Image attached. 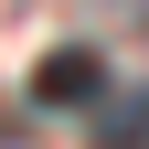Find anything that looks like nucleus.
I'll list each match as a JSON object with an SVG mask.
<instances>
[{
    "label": "nucleus",
    "mask_w": 149,
    "mask_h": 149,
    "mask_svg": "<svg viewBox=\"0 0 149 149\" xmlns=\"http://www.w3.org/2000/svg\"><path fill=\"white\" fill-rule=\"evenodd\" d=\"M32 96H43V107H96V96H107V53L64 43V53H53L43 74H32Z\"/></svg>",
    "instance_id": "nucleus-1"
},
{
    "label": "nucleus",
    "mask_w": 149,
    "mask_h": 149,
    "mask_svg": "<svg viewBox=\"0 0 149 149\" xmlns=\"http://www.w3.org/2000/svg\"><path fill=\"white\" fill-rule=\"evenodd\" d=\"M85 149H149V96H128V107H85Z\"/></svg>",
    "instance_id": "nucleus-2"
},
{
    "label": "nucleus",
    "mask_w": 149,
    "mask_h": 149,
    "mask_svg": "<svg viewBox=\"0 0 149 149\" xmlns=\"http://www.w3.org/2000/svg\"><path fill=\"white\" fill-rule=\"evenodd\" d=\"M0 149H22V107H11V96H0Z\"/></svg>",
    "instance_id": "nucleus-3"
}]
</instances>
